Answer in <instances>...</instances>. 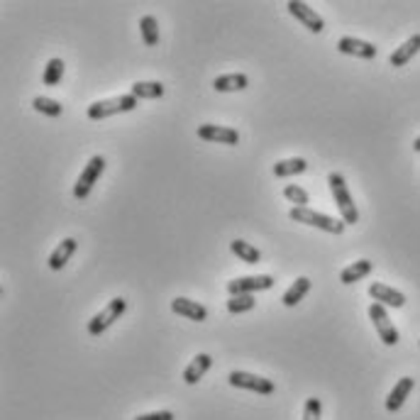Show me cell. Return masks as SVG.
Returning a JSON list of instances; mask_svg holds the SVG:
<instances>
[{"label":"cell","mask_w":420,"mask_h":420,"mask_svg":"<svg viewBox=\"0 0 420 420\" xmlns=\"http://www.w3.org/2000/svg\"><path fill=\"white\" fill-rule=\"evenodd\" d=\"M328 184H330V191H333V198H335V206L340 210L342 215V223L345 225H357L359 223V210L355 206V201H352V193L347 189V181L342 174H333L328 176Z\"/></svg>","instance_id":"obj_1"},{"label":"cell","mask_w":420,"mask_h":420,"mask_svg":"<svg viewBox=\"0 0 420 420\" xmlns=\"http://www.w3.org/2000/svg\"><path fill=\"white\" fill-rule=\"evenodd\" d=\"M140 105V101H137L132 93H127V96H115V98H108V101H96L88 105L86 115L88 120H105L110 118V115H120V113H132V110Z\"/></svg>","instance_id":"obj_2"},{"label":"cell","mask_w":420,"mask_h":420,"mask_svg":"<svg viewBox=\"0 0 420 420\" xmlns=\"http://www.w3.org/2000/svg\"><path fill=\"white\" fill-rule=\"evenodd\" d=\"M289 218L296 220V223H303V225H311V228H318L323 232H330V235H342L347 228L342 220H335L325 213H315V210H311V208H296L294 206L289 213Z\"/></svg>","instance_id":"obj_3"},{"label":"cell","mask_w":420,"mask_h":420,"mask_svg":"<svg viewBox=\"0 0 420 420\" xmlns=\"http://www.w3.org/2000/svg\"><path fill=\"white\" fill-rule=\"evenodd\" d=\"M125 311H127V301H125V298H120V296L113 298V301H110L101 313H96L91 320H88V335H91V337H101L105 330H108L110 325L115 323V320L123 318Z\"/></svg>","instance_id":"obj_4"},{"label":"cell","mask_w":420,"mask_h":420,"mask_svg":"<svg viewBox=\"0 0 420 420\" xmlns=\"http://www.w3.org/2000/svg\"><path fill=\"white\" fill-rule=\"evenodd\" d=\"M103 171H105V159L101 157V154H96V157L88 159L86 169L81 171L79 181H76V186H74V198H79V201L88 198V193L93 191L96 181L103 176Z\"/></svg>","instance_id":"obj_5"},{"label":"cell","mask_w":420,"mask_h":420,"mask_svg":"<svg viewBox=\"0 0 420 420\" xmlns=\"http://www.w3.org/2000/svg\"><path fill=\"white\" fill-rule=\"evenodd\" d=\"M274 286V276H240V279L228 281L230 296H254L257 291H269Z\"/></svg>","instance_id":"obj_6"},{"label":"cell","mask_w":420,"mask_h":420,"mask_svg":"<svg viewBox=\"0 0 420 420\" xmlns=\"http://www.w3.org/2000/svg\"><path fill=\"white\" fill-rule=\"evenodd\" d=\"M369 318H372L374 328H377V333H379V340L384 342V345H389V347L399 345V330L391 323L389 313H386V308L381 306V303H372V306H369Z\"/></svg>","instance_id":"obj_7"},{"label":"cell","mask_w":420,"mask_h":420,"mask_svg":"<svg viewBox=\"0 0 420 420\" xmlns=\"http://www.w3.org/2000/svg\"><path fill=\"white\" fill-rule=\"evenodd\" d=\"M228 381H230V386H235V389L254 391V394H262V396H272L276 391L272 379L257 377V374H250V372H230Z\"/></svg>","instance_id":"obj_8"},{"label":"cell","mask_w":420,"mask_h":420,"mask_svg":"<svg viewBox=\"0 0 420 420\" xmlns=\"http://www.w3.org/2000/svg\"><path fill=\"white\" fill-rule=\"evenodd\" d=\"M286 8H289V13L294 15L298 22H303V27H306V30L315 32V35H320V32L325 30L323 18H320V15L315 13V8H311L308 3H301V0H289V5H286Z\"/></svg>","instance_id":"obj_9"},{"label":"cell","mask_w":420,"mask_h":420,"mask_svg":"<svg viewBox=\"0 0 420 420\" xmlns=\"http://www.w3.org/2000/svg\"><path fill=\"white\" fill-rule=\"evenodd\" d=\"M198 137L206 142H218V145H237L240 142V132L235 127H225V125H201L198 127Z\"/></svg>","instance_id":"obj_10"},{"label":"cell","mask_w":420,"mask_h":420,"mask_svg":"<svg viewBox=\"0 0 420 420\" xmlns=\"http://www.w3.org/2000/svg\"><path fill=\"white\" fill-rule=\"evenodd\" d=\"M337 52L347 54V57H357V59L377 57V47H374L372 42L357 40V37H340V40H337Z\"/></svg>","instance_id":"obj_11"},{"label":"cell","mask_w":420,"mask_h":420,"mask_svg":"<svg viewBox=\"0 0 420 420\" xmlns=\"http://www.w3.org/2000/svg\"><path fill=\"white\" fill-rule=\"evenodd\" d=\"M171 311H174L176 315H184V318H189V320H196V323L208 320V308L203 306V303L191 301V298H184V296L171 301Z\"/></svg>","instance_id":"obj_12"},{"label":"cell","mask_w":420,"mask_h":420,"mask_svg":"<svg viewBox=\"0 0 420 420\" xmlns=\"http://www.w3.org/2000/svg\"><path fill=\"white\" fill-rule=\"evenodd\" d=\"M369 296L374 298V303H381L384 308H403L406 306V296H403L401 291L386 286V284H372L369 286Z\"/></svg>","instance_id":"obj_13"},{"label":"cell","mask_w":420,"mask_h":420,"mask_svg":"<svg viewBox=\"0 0 420 420\" xmlns=\"http://www.w3.org/2000/svg\"><path fill=\"white\" fill-rule=\"evenodd\" d=\"M79 250V242L74 240V237H66L57 245V250L49 254V269L52 272H62V269L69 264V259L74 257V252Z\"/></svg>","instance_id":"obj_14"},{"label":"cell","mask_w":420,"mask_h":420,"mask_svg":"<svg viewBox=\"0 0 420 420\" xmlns=\"http://www.w3.org/2000/svg\"><path fill=\"white\" fill-rule=\"evenodd\" d=\"M413 386H416V379H411V377H403L399 379V384L391 389V394H389V399H386V411L389 413H396V411H401V406L406 403L408 399V394L413 391Z\"/></svg>","instance_id":"obj_15"},{"label":"cell","mask_w":420,"mask_h":420,"mask_svg":"<svg viewBox=\"0 0 420 420\" xmlns=\"http://www.w3.org/2000/svg\"><path fill=\"white\" fill-rule=\"evenodd\" d=\"M210 367H213V357H210V355H196V357H193V362L184 369V381L189 386L198 384V381L206 377V372Z\"/></svg>","instance_id":"obj_16"},{"label":"cell","mask_w":420,"mask_h":420,"mask_svg":"<svg viewBox=\"0 0 420 420\" xmlns=\"http://www.w3.org/2000/svg\"><path fill=\"white\" fill-rule=\"evenodd\" d=\"M418 52H420V35H413V37H408V40L403 42L394 54H391L389 64L391 66H406Z\"/></svg>","instance_id":"obj_17"},{"label":"cell","mask_w":420,"mask_h":420,"mask_svg":"<svg viewBox=\"0 0 420 420\" xmlns=\"http://www.w3.org/2000/svg\"><path fill=\"white\" fill-rule=\"evenodd\" d=\"M374 272V262H369V259H359V262L355 264H350V267H345L340 272V281L342 284H357V281H362V279H367L369 274Z\"/></svg>","instance_id":"obj_18"},{"label":"cell","mask_w":420,"mask_h":420,"mask_svg":"<svg viewBox=\"0 0 420 420\" xmlns=\"http://www.w3.org/2000/svg\"><path fill=\"white\" fill-rule=\"evenodd\" d=\"M308 291H311V279H308V276H298L294 284L286 289V294L281 296V301H284L286 308H294L308 296Z\"/></svg>","instance_id":"obj_19"},{"label":"cell","mask_w":420,"mask_h":420,"mask_svg":"<svg viewBox=\"0 0 420 420\" xmlns=\"http://www.w3.org/2000/svg\"><path fill=\"white\" fill-rule=\"evenodd\" d=\"M247 86H250V79H247L245 74H225V76H218V79L213 81V88L218 93L245 91Z\"/></svg>","instance_id":"obj_20"},{"label":"cell","mask_w":420,"mask_h":420,"mask_svg":"<svg viewBox=\"0 0 420 420\" xmlns=\"http://www.w3.org/2000/svg\"><path fill=\"white\" fill-rule=\"evenodd\" d=\"M130 93L137 101H154V98L164 96V86L159 84V81H135Z\"/></svg>","instance_id":"obj_21"},{"label":"cell","mask_w":420,"mask_h":420,"mask_svg":"<svg viewBox=\"0 0 420 420\" xmlns=\"http://www.w3.org/2000/svg\"><path fill=\"white\" fill-rule=\"evenodd\" d=\"M306 169H308V162H306V159H301V157L284 159V162H276V164H274V176H276V179H289V176L303 174Z\"/></svg>","instance_id":"obj_22"},{"label":"cell","mask_w":420,"mask_h":420,"mask_svg":"<svg viewBox=\"0 0 420 420\" xmlns=\"http://www.w3.org/2000/svg\"><path fill=\"white\" fill-rule=\"evenodd\" d=\"M230 250H232V254H237V257H240L245 264H259V262H262V252H259L254 245H250V242H245V240H232Z\"/></svg>","instance_id":"obj_23"},{"label":"cell","mask_w":420,"mask_h":420,"mask_svg":"<svg viewBox=\"0 0 420 420\" xmlns=\"http://www.w3.org/2000/svg\"><path fill=\"white\" fill-rule=\"evenodd\" d=\"M62 76H64V62L57 57L49 59L47 66H44V76H42L44 86H59L62 84Z\"/></svg>","instance_id":"obj_24"},{"label":"cell","mask_w":420,"mask_h":420,"mask_svg":"<svg viewBox=\"0 0 420 420\" xmlns=\"http://www.w3.org/2000/svg\"><path fill=\"white\" fill-rule=\"evenodd\" d=\"M32 108L37 110V113L47 115V118H59L64 110V105L59 101H54V98H44V96H37L35 101H32Z\"/></svg>","instance_id":"obj_25"},{"label":"cell","mask_w":420,"mask_h":420,"mask_svg":"<svg viewBox=\"0 0 420 420\" xmlns=\"http://www.w3.org/2000/svg\"><path fill=\"white\" fill-rule=\"evenodd\" d=\"M140 32H142V40H145L147 47L159 44V25L152 15H145V18L140 20Z\"/></svg>","instance_id":"obj_26"},{"label":"cell","mask_w":420,"mask_h":420,"mask_svg":"<svg viewBox=\"0 0 420 420\" xmlns=\"http://www.w3.org/2000/svg\"><path fill=\"white\" fill-rule=\"evenodd\" d=\"M254 306H257L254 296H230V301H228V313H232V315L250 313V311H254Z\"/></svg>","instance_id":"obj_27"},{"label":"cell","mask_w":420,"mask_h":420,"mask_svg":"<svg viewBox=\"0 0 420 420\" xmlns=\"http://www.w3.org/2000/svg\"><path fill=\"white\" fill-rule=\"evenodd\" d=\"M284 198L286 201H291V203H296V208H308V203H311L308 191L301 189V186H296V184L284 186Z\"/></svg>","instance_id":"obj_28"},{"label":"cell","mask_w":420,"mask_h":420,"mask_svg":"<svg viewBox=\"0 0 420 420\" xmlns=\"http://www.w3.org/2000/svg\"><path fill=\"white\" fill-rule=\"evenodd\" d=\"M320 413H323V403H320V399L311 396L306 401V406H303V420H320Z\"/></svg>","instance_id":"obj_29"},{"label":"cell","mask_w":420,"mask_h":420,"mask_svg":"<svg viewBox=\"0 0 420 420\" xmlns=\"http://www.w3.org/2000/svg\"><path fill=\"white\" fill-rule=\"evenodd\" d=\"M135 420H174V413L171 411H154V413H145V416H137Z\"/></svg>","instance_id":"obj_30"},{"label":"cell","mask_w":420,"mask_h":420,"mask_svg":"<svg viewBox=\"0 0 420 420\" xmlns=\"http://www.w3.org/2000/svg\"><path fill=\"white\" fill-rule=\"evenodd\" d=\"M413 149H416V152L420 154V137H416V142H413Z\"/></svg>","instance_id":"obj_31"},{"label":"cell","mask_w":420,"mask_h":420,"mask_svg":"<svg viewBox=\"0 0 420 420\" xmlns=\"http://www.w3.org/2000/svg\"><path fill=\"white\" fill-rule=\"evenodd\" d=\"M418 345H420V342H418Z\"/></svg>","instance_id":"obj_32"}]
</instances>
